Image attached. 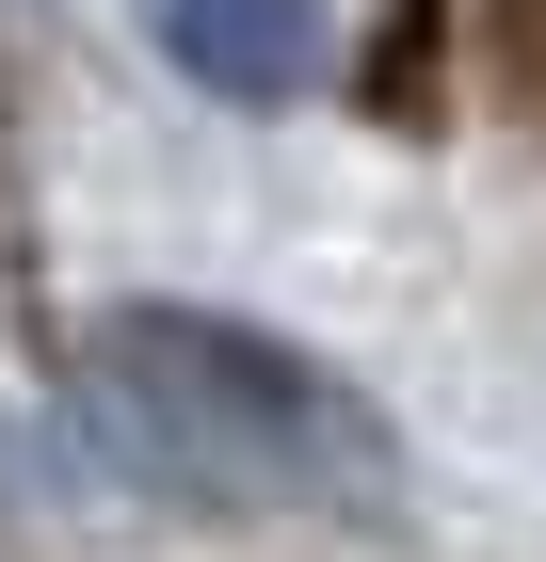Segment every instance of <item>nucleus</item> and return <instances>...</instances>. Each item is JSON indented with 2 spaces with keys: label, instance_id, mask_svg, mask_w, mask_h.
<instances>
[{
  "label": "nucleus",
  "instance_id": "f257e3e1",
  "mask_svg": "<svg viewBox=\"0 0 546 562\" xmlns=\"http://www.w3.org/2000/svg\"><path fill=\"white\" fill-rule=\"evenodd\" d=\"M81 418L145 498H193V515H305V530H402L419 467L386 402L337 370V353L274 338L242 305H177L129 290L81 322Z\"/></svg>",
  "mask_w": 546,
  "mask_h": 562
},
{
  "label": "nucleus",
  "instance_id": "f03ea898",
  "mask_svg": "<svg viewBox=\"0 0 546 562\" xmlns=\"http://www.w3.org/2000/svg\"><path fill=\"white\" fill-rule=\"evenodd\" d=\"M129 16H145V48H161L193 97H225V113H290L337 65V0H129Z\"/></svg>",
  "mask_w": 546,
  "mask_h": 562
},
{
  "label": "nucleus",
  "instance_id": "7ed1b4c3",
  "mask_svg": "<svg viewBox=\"0 0 546 562\" xmlns=\"http://www.w3.org/2000/svg\"><path fill=\"white\" fill-rule=\"evenodd\" d=\"M499 97L546 130V0H499Z\"/></svg>",
  "mask_w": 546,
  "mask_h": 562
}]
</instances>
